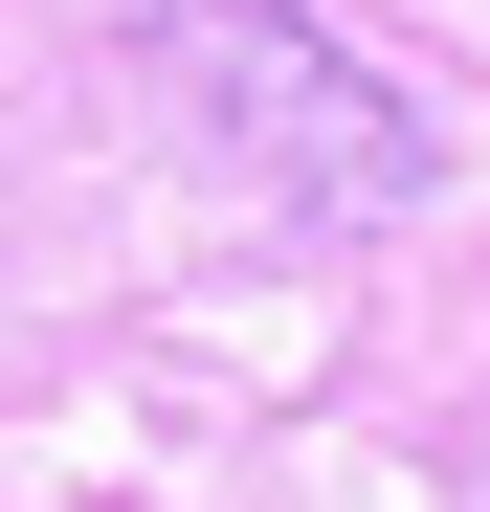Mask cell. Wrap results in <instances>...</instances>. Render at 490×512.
Masks as SVG:
<instances>
[{"label": "cell", "mask_w": 490, "mask_h": 512, "mask_svg": "<svg viewBox=\"0 0 490 512\" xmlns=\"http://www.w3.org/2000/svg\"><path fill=\"white\" fill-rule=\"evenodd\" d=\"M156 90L223 112L245 179H290V201H335V223L424 201V112H401L335 23H290V0H179V23H156Z\"/></svg>", "instance_id": "1"}]
</instances>
